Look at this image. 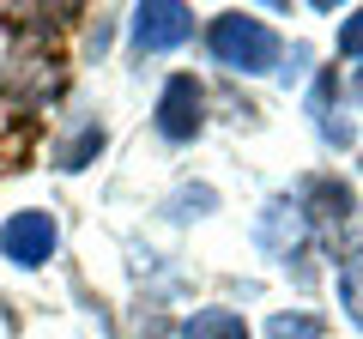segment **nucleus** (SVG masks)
<instances>
[{"mask_svg": "<svg viewBox=\"0 0 363 339\" xmlns=\"http://www.w3.org/2000/svg\"><path fill=\"white\" fill-rule=\"evenodd\" d=\"M303 218H309L315 243L327 248V255H351V248L363 243V212H357V194H351L339 176H309L303 182ZM357 261V255H351Z\"/></svg>", "mask_w": 363, "mask_h": 339, "instance_id": "1", "label": "nucleus"}, {"mask_svg": "<svg viewBox=\"0 0 363 339\" xmlns=\"http://www.w3.org/2000/svg\"><path fill=\"white\" fill-rule=\"evenodd\" d=\"M206 49L218 67L230 73H272L279 67V37H272L267 18H248V13H218L206 25Z\"/></svg>", "mask_w": 363, "mask_h": 339, "instance_id": "2", "label": "nucleus"}, {"mask_svg": "<svg viewBox=\"0 0 363 339\" xmlns=\"http://www.w3.org/2000/svg\"><path fill=\"white\" fill-rule=\"evenodd\" d=\"M152 128L164 133L169 145L200 140V128H206V91H200V79H194V73L164 79V91H157V109H152Z\"/></svg>", "mask_w": 363, "mask_h": 339, "instance_id": "3", "label": "nucleus"}, {"mask_svg": "<svg viewBox=\"0 0 363 339\" xmlns=\"http://www.w3.org/2000/svg\"><path fill=\"white\" fill-rule=\"evenodd\" d=\"M188 37H194V6H182V0H145V6H133V49L140 55L182 49Z\"/></svg>", "mask_w": 363, "mask_h": 339, "instance_id": "4", "label": "nucleus"}, {"mask_svg": "<svg viewBox=\"0 0 363 339\" xmlns=\"http://www.w3.org/2000/svg\"><path fill=\"white\" fill-rule=\"evenodd\" d=\"M55 243H61V230H55V218L49 212H37V206H25V212H13V218L0 224V255L13 267H49V255H55Z\"/></svg>", "mask_w": 363, "mask_h": 339, "instance_id": "5", "label": "nucleus"}, {"mask_svg": "<svg viewBox=\"0 0 363 339\" xmlns=\"http://www.w3.org/2000/svg\"><path fill=\"white\" fill-rule=\"evenodd\" d=\"M309 116L321 128L327 145H351V121H345V91H339V73H321L309 85Z\"/></svg>", "mask_w": 363, "mask_h": 339, "instance_id": "6", "label": "nucleus"}, {"mask_svg": "<svg viewBox=\"0 0 363 339\" xmlns=\"http://www.w3.org/2000/svg\"><path fill=\"white\" fill-rule=\"evenodd\" d=\"M182 339H248V321L236 309H194L182 321Z\"/></svg>", "mask_w": 363, "mask_h": 339, "instance_id": "7", "label": "nucleus"}, {"mask_svg": "<svg viewBox=\"0 0 363 339\" xmlns=\"http://www.w3.org/2000/svg\"><path fill=\"white\" fill-rule=\"evenodd\" d=\"M97 152H104V128H97V121H85V128L61 145V157H55V164H61V170H85Z\"/></svg>", "mask_w": 363, "mask_h": 339, "instance_id": "8", "label": "nucleus"}, {"mask_svg": "<svg viewBox=\"0 0 363 339\" xmlns=\"http://www.w3.org/2000/svg\"><path fill=\"white\" fill-rule=\"evenodd\" d=\"M339 303H345L351 327L363 333V255H357V261H345V267H339Z\"/></svg>", "mask_w": 363, "mask_h": 339, "instance_id": "9", "label": "nucleus"}, {"mask_svg": "<svg viewBox=\"0 0 363 339\" xmlns=\"http://www.w3.org/2000/svg\"><path fill=\"white\" fill-rule=\"evenodd\" d=\"M267 333L272 339H321V321H315V315H272Z\"/></svg>", "mask_w": 363, "mask_h": 339, "instance_id": "10", "label": "nucleus"}, {"mask_svg": "<svg viewBox=\"0 0 363 339\" xmlns=\"http://www.w3.org/2000/svg\"><path fill=\"white\" fill-rule=\"evenodd\" d=\"M339 55H351V61H363V13H351L345 25H339Z\"/></svg>", "mask_w": 363, "mask_h": 339, "instance_id": "11", "label": "nucleus"}, {"mask_svg": "<svg viewBox=\"0 0 363 339\" xmlns=\"http://www.w3.org/2000/svg\"><path fill=\"white\" fill-rule=\"evenodd\" d=\"M357 97H363V79H357Z\"/></svg>", "mask_w": 363, "mask_h": 339, "instance_id": "12", "label": "nucleus"}]
</instances>
